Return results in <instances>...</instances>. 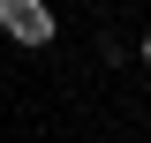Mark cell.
I'll return each instance as SVG.
<instances>
[{"instance_id":"cell-2","label":"cell","mask_w":151,"mask_h":143,"mask_svg":"<svg viewBox=\"0 0 151 143\" xmlns=\"http://www.w3.org/2000/svg\"><path fill=\"white\" fill-rule=\"evenodd\" d=\"M136 53H144V90H151V30H144V45H136Z\"/></svg>"},{"instance_id":"cell-1","label":"cell","mask_w":151,"mask_h":143,"mask_svg":"<svg viewBox=\"0 0 151 143\" xmlns=\"http://www.w3.org/2000/svg\"><path fill=\"white\" fill-rule=\"evenodd\" d=\"M0 30L15 38V45H53V8L45 0H0Z\"/></svg>"}]
</instances>
